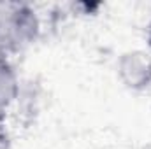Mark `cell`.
<instances>
[{
  "mask_svg": "<svg viewBox=\"0 0 151 149\" xmlns=\"http://www.w3.org/2000/svg\"><path fill=\"white\" fill-rule=\"evenodd\" d=\"M116 75L121 84L134 91L151 86V56L141 49H130L119 54L116 62Z\"/></svg>",
  "mask_w": 151,
  "mask_h": 149,
  "instance_id": "2",
  "label": "cell"
},
{
  "mask_svg": "<svg viewBox=\"0 0 151 149\" xmlns=\"http://www.w3.org/2000/svg\"><path fill=\"white\" fill-rule=\"evenodd\" d=\"M40 34L35 9L23 2H0V54L19 51Z\"/></svg>",
  "mask_w": 151,
  "mask_h": 149,
  "instance_id": "1",
  "label": "cell"
},
{
  "mask_svg": "<svg viewBox=\"0 0 151 149\" xmlns=\"http://www.w3.org/2000/svg\"><path fill=\"white\" fill-rule=\"evenodd\" d=\"M146 149H151V142H150V144H148V148H146Z\"/></svg>",
  "mask_w": 151,
  "mask_h": 149,
  "instance_id": "4",
  "label": "cell"
},
{
  "mask_svg": "<svg viewBox=\"0 0 151 149\" xmlns=\"http://www.w3.org/2000/svg\"><path fill=\"white\" fill-rule=\"evenodd\" d=\"M21 97V81L16 67L7 58L0 54V111L14 105Z\"/></svg>",
  "mask_w": 151,
  "mask_h": 149,
  "instance_id": "3",
  "label": "cell"
}]
</instances>
